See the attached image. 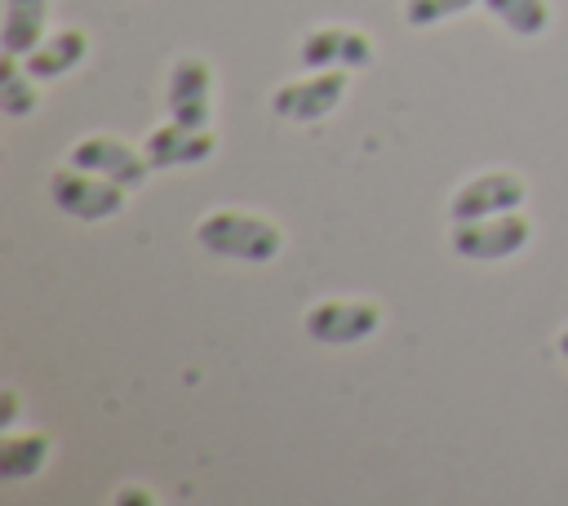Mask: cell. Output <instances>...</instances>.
<instances>
[{
  "label": "cell",
  "instance_id": "obj_1",
  "mask_svg": "<svg viewBox=\"0 0 568 506\" xmlns=\"http://www.w3.org/2000/svg\"><path fill=\"white\" fill-rule=\"evenodd\" d=\"M195 244L213 257L226 262H248V266H266L284 253V226L266 213H248V209H213L195 222Z\"/></svg>",
  "mask_w": 568,
  "mask_h": 506
},
{
  "label": "cell",
  "instance_id": "obj_2",
  "mask_svg": "<svg viewBox=\"0 0 568 506\" xmlns=\"http://www.w3.org/2000/svg\"><path fill=\"white\" fill-rule=\"evenodd\" d=\"M528 240H532V217L524 209L466 217V222H453V231H448V249L466 262H506V257L524 253Z\"/></svg>",
  "mask_w": 568,
  "mask_h": 506
},
{
  "label": "cell",
  "instance_id": "obj_3",
  "mask_svg": "<svg viewBox=\"0 0 568 506\" xmlns=\"http://www.w3.org/2000/svg\"><path fill=\"white\" fill-rule=\"evenodd\" d=\"M124 195L129 191L120 182H111L102 173H89V169H80L71 160L49 173V200H53V209L67 213V217H75V222H106V217H115L124 209Z\"/></svg>",
  "mask_w": 568,
  "mask_h": 506
},
{
  "label": "cell",
  "instance_id": "obj_4",
  "mask_svg": "<svg viewBox=\"0 0 568 506\" xmlns=\"http://www.w3.org/2000/svg\"><path fill=\"white\" fill-rule=\"evenodd\" d=\"M302 328L311 342L324 346H355L382 328V306L368 297H324L311 302L302 315Z\"/></svg>",
  "mask_w": 568,
  "mask_h": 506
},
{
  "label": "cell",
  "instance_id": "obj_5",
  "mask_svg": "<svg viewBox=\"0 0 568 506\" xmlns=\"http://www.w3.org/2000/svg\"><path fill=\"white\" fill-rule=\"evenodd\" d=\"M351 89V71L328 67V71H306L302 80H288L271 93V111L288 124H315L328 111H337V102Z\"/></svg>",
  "mask_w": 568,
  "mask_h": 506
},
{
  "label": "cell",
  "instance_id": "obj_6",
  "mask_svg": "<svg viewBox=\"0 0 568 506\" xmlns=\"http://www.w3.org/2000/svg\"><path fill=\"white\" fill-rule=\"evenodd\" d=\"M71 164L89 169V173H102L111 182H120L124 191H142L146 178H151V160L142 146L115 138V133H89L71 146Z\"/></svg>",
  "mask_w": 568,
  "mask_h": 506
},
{
  "label": "cell",
  "instance_id": "obj_7",
  "mask_svg": "<svg viewBox=\"0 0 568 506\" xmlns=\"http://www.w3.org/2000/svg\"><path fill=\"white\" fill-rule=\"evenodd\" d=\"M524 200H528V182L515 169H488V173H475L470 182H462L453 191L448 217L453 222H466V217L510 213V209H524Z\"/></svg>",
  "mask_w": 568,
  "mask_h": 506
},
{
  "label": "cell",
  "instance_id": "obj_8",
  "mask_svg": "<svg viewBox=\"0 0 568 506\" xmlns=\"http://www.w3.org/2000/svg\"><path fill=\"white\" fill-rule=\"evenodd\" d=\"M297 62L306 71H328V67H342V71H364L373 62V36L359 31V27H315L302 49H297Z\"/></svg>",
  "mask_w": 568,
  "mask_h": 506
},
{
  "label": "cell",
  "instance_id": "obj_9",
  "mask_svg": "<svg viewBox=\"0 0 568 506\" xmlns=\"http://www.w3.org/2000/svg\"><path fill=\"white\" fill-rule=\"evenodd\" d=\"M142 151L151 160V169H191L204 164L217 151V133L204 124H182V120H164L142 138Z\"/></svg>",
  "mask_w": 568,
  "mask_h": 506
},
{
  "label": "cell",
  "instance_id": "obj_10",
  "mask_svg": "<svg viewBox=\"0 0 568 506\" xmlns=\"http://www.w3.org/2000/svg\"><path fill=\"white\" fill-rule=\"evenodd\" d=\"M169 115L182 124L213 129V67L204 58H178L169 71Z\"/></svg>",
  "mask_w": 568,
  "mask_h": 506
},
{
  "label": "cell",
  "instance_id": "obj_11",
  "mask_svg": "<svg viewBox=\"0 0 568 506\" xmlns=\"http://www.w3.org/2000/svg\"><path fill=\"white\" fill-rule=\"evenodd\" d=\"M84 58H89V36H84L80 27H62V31L44 36L22 62H27V71H31L36 80H58V75L75 71Z\"/></svg>",
  "mask_w": 568,
  "mask_h": 506
},
{
  "label": "cell",
  "instance_id": "obj_12",
  "mask_svg": "<svg viewBox=\"0 0 568 506\" xmlns=\"http://www.w3.org/2000/svg\"><path fill=\"white\" fill-rule=\"evenodd\" d=\"M44 22H49V0H4L0 49L9 58H27L44 40Z\"/></svg>",
  "mask_w": 568,
  "mask_h": 506
},
{
  "label": "cell",
  "instance_id": "obj_13",
  "mask_svg": "<svg viewBox=\"0 0 568 506\" xmlns=\"http://www.w3.org/2000/svg\"><path fill=\"white\" fill-rule=\"evenodd\" d=\"M49 453H53V439L44 431H22V435L4 431V439H0V479L4 484L36 479L44 470Z\"/></svg>",
  "mask_w": 568,
  "mask_h": 506
},
{
  "label": "cell",
  "instance_id": "obj_14",
  "mask_svg": "<svg viewBox=\"0 0 568 506\" xmlns=\"http://www.w3.org/2000/svg\"><path fill=\"white\" fill-rule=\"evenodd\" d=\"M0 111L9 120H27L40 111V80L27 71L22 58H9V53L0 62Z\"/></svg>",
  "mask_w": 568,
  "mask_h": 506
},
{
  "label": "cell",
  "instance_id": "obj_15",
  "mask_svg": "<svg viewBox=\"0 0 568 506\" xmlns=\"http://www.w3.org/2000/svg\"><path fill=\"white\" fill-rule=\"evenodd\" d=\"M484 9L510 31V36H546L550 27V0H484Z\"/></svg>",
  "mask_w": 568,
  "mask_h": 506
},
{
  "label": "cell",
  "instance_id": "obj_16",
  "mask_svg": "<svg viewBox=\"0 0 568 506\" xmlns=\"http://www.w3.org/2000/svg\"><path fill=\"white\" fill-rule=\"evenodd\" d=\"M470 4H484V0H404V22L408 27H435L453 13H466Z\"/></svg>",
  "mask_w": 568,
  "mask_h": 506
},
{
  "label": "cell",
  "instance_id": "obj_17",
  "mask_svg": "<svg viewBox=\"0 0 568 506\" xmlns=\"http://www.w3.org/2000/svg\"><path fill=\"white\" fill-rule=\"evenodd\" d=\"M13 422H18V391H13V386H4V391H0V426L9 431Z\"/></svg>",
  "mask_w": 568,
  "mask_h": 506
},
{
  "label": "cell",
  "instance_id": "obj_18",
  "mask_svg": "<svg viewBox=\"0 0 568 506\" xmlns=\"http://www.w3.org/2000/svg\"><path fill=\"white\" fill-rule=\"evenodd\" d=\"M115 502H151V493L146 488H120Z\"/></svg>",
  "mask_w": 568,
  "mask_h": 506
},
{
  "label": "cell",
  "instance_id": "obj_19",
  "mask_svg": "<svg viewBox=\"0 0 568 506\" xmlns=\"http://www.w3.org/2000/svg\"><path fill=\"white\" fill-rule=\"evenodd\" d=\"M559 355H564V360H568V328H564V333H559Z\"/></svg>",
  "mask_w": 568,
  "mask_h": 506
}]
</instances>
